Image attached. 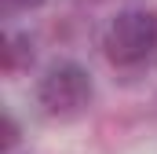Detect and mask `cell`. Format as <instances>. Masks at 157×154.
Segmentation results:
<instances>
[{
    "label": "cell",
    "instance_id": "cell-3",
    "mask_svg": "<svg viewBox=\"0 0 157 154\" xmlns=\"http://www.w3.org/2000/svg\"><path fill=\"white\" fill-rule=\"evenodd\" d=\"M29 63L33 59V51H29V40L26 37H7V48H4V70L11 74V70H18V63Z\"/></svg>",
    "mask_w": 157,
    "mask_h": 154
},
{
    "label": "cell",
    "instance_id": "cell-2",
    "mask_svg": "<svg viewBox=\"0 0 157 154\" xmlns=\"http://www.w3.org/2000/svg\"><path fill=\"white\" fill-rule=\"evenodd\" d=\"M37 99L44 107V114L59 117V121L80 117L88 110V103H91V77L77 63H55L48 74L40 77Z\"/></svg>",
    "mask_w": 157,
    "mask_h": 154
},
{
    "label": "cell",
    "instance_id": "cell-1",
    "mask_svg": "<svg viewBox=\"0 0 157 154\" xmlns=\"http://www.w3.org/2000/svg\"><path fill=\"white\" fill-rule=\"evenodd\" d=\"M102 51L113 66H139L157 51V15L117 11L102 30Z\"/></svg>",
    "mask_w": 157,
    "mask_h": 154
},
{
    "label": "cell",
    "instance_id": "cell-4",
    "mask_svg": "<svg viewBox=\"0 0 157 154\" xmlns=\"http://www.w3.org/2000/svg\"><path fill=\"white\" fill-rule=\"evenodd\" d=\"M44 0H4L7 11H29V7H40Z\"/></svg>",
    "mask_w": 157,
    "mask_h": 154
}]
</instances>
